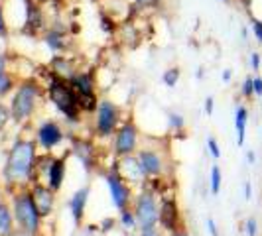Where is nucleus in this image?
<instances>
[{
	"instance_id": "f257e3e1",
	"label": "nucleus",
	"mask_w": 262,
	"mask_h": 236,
	"mask_svg": "<svg viewBox=\"0 0 262 236\" xmlns=\"http://www.w3.org/2000/svg\"><path fill=\"white\" fill-rule=\"evenodd\" d=\"M38 142L32 138H16L12 142L2 166V175H0L8 197L32 185L36 161H38Z\"/></svg>"
},
{
	"instance_id": "f03ea898",
	"label": "nucleus",
	"mask_w": 262,
	"mask_h": 236,
	"mask_svg": "<svg viewBox=\"0 0 262 236\" xmlns=\"http://www.w3.org/2000/svg\"><path fill=\"white\" fill-rule=\"evenodd\" d=\"M43 97V87L36 79L26 77L18 81L12 97H10V112H12V122L22 126L30 122V118L36 114L39 106V101Z\"/></svg>"
},
{
	"instance_id": "7ed1b4c3",
	"label": "nucleus",
	"mask_w": 262,
	"mask_h": 236,
	"mask_svg": "<svg viewBox=\"0 0 262 236\" xmlns=\"http://www.w3.org/2000/svg\"><path fill=\"white\" fill-rule=\"evenodd\" d=\"M10 203H12L16 226L34 236H43V217L39 215L38 207L34 203V197H32L30 187L12 193L10 195Z\"/></svg>"
},
{
	"instance_id": "20e7f679",
	"label": "nucleus",
	"mask_w": 262,
	"mask_h": 236,
	"mask_svg": "<svg viewBox=\"0 0 262 236\" xmlns=\"http://www.w3.org/2000/svg\"><path fill=\"white\" fill-rule=\"evenodd\" d=\"M48 99L53 103V106L66 116L67 122H79L83 108L79 101L77 92L71 87V83L67 79H61L57 75H50L48 81Z\"/></svg>"
},
{
	"instance_id": "39448f33",
	"label": "nucleus",
	"mask_w": 262,
	"mask_h": 236,
	"mask_svg": "<svg viewBox=\"0 0 262 236\" xmlns=\"http://www.w3.org/2000/svg\"><path fill=\"white\" fill-rule=\"evenodd\" d=\"M132 213L136 217V223H138V228H152V226H158V221H160V201H158L156 193L152 189H140L134 199H132Z\"/></svg>"
},
{
	"instance_id": "423d86ee",
	"label": "nucleus",
	"mask_w": 262,
	"mask_h": 236,
	"mask_svg": "<svg viewBox=\"0 0 262 236\" xmlns=\"http://www.w3.org/2000/svg\"><path fill=\"white\" fill-rule=\"evenodd\" d=\"M140 142V128L134 122V118L128 116L124 122H120L115 136H113V154L117 157L134 156L138 152Z\"/></svg>"
},
{
	"instance_id": "0eeeda50",
	"label": "nucleus",
	"mask_w": 262,
	"mask_h": 236,
	"mask_svg": "<svg viewBox=\"0 0 262 236\" xmlns=\"http://www.w3.org/2000/svg\"><path fill=\"white\" fill-rule=\"evenodd\" d=\"M120 126V106L108 99H101L95 110V136L97 138H113Z\"/></svg>"
},
{
	"instance_id": "6e6552de",
	"label": "nucleus",
	"mask_w": 262,
	"mask_h": 236,
	"mask_svg": "<svg viewBox=\"0 0 262 236\" xmlns=\"http://www.w3.org/2000/svg\"><path fill=\"white\" fill-rule=\"evenodd\" d=\"M67 81L71 83V87L77 92L83 112H95L101 99L97 97V87H95L93 71H77L73 77L67 79Z\"/></svg>"
},
{
	"instance_id": "1a4fd4ad",
	"label": "nucleus",
	"mask_w": 262,
	"mask_h": 236,
	"mask_svg": "<svg viewBox=\"0 0 262 236\" xmlns=\"http://www.w3.org/2000/svg\"><path fill=\"white\" fill-rule=\"evenodd\" d=\"M105 183H106V189H108V195H111V201H113V205H115L118 210L132 207V199H134L132 185L126 183L117 171L115 170L106 171Z\"/></svg>"
},
{
	"instance_id": "9d476101",
	"label": "nucleus",
	"mask_w": 262,
	"mask_h": 236,
	"mask_svg": "<svg viewBox=\"0 0 262 236\" xmlns=\"http://www.w3.org/2000/svg\"><path fill=\"white\" fill-rule=\"evenodd\" d=\"M138 163L142 168L146 179H160L166 171V159L158 148H140L136 152Z\"/></svg>"
},
{
	"instance_id": "9b49d317",
	"label": "nucleus",
	"mask_w": 262,
	"mask_h": 236,
	"mask_svg": "<svg viewBox=\"0 0 262 236\" xmlns=\"http://www.w3.org/2000/svg\"><path fill=\"white\" fill-rule=\"evenodd\" d=\"M66 140V130L59 122L55 120H43L39 122L38 130H36V142L41 150L53 152L57 146Z\"/></svg>"
},
{
	"instance_id": "f8f14e48",
	"label": "nucleus",
	"mask_w": 262,
	"mask_h": 236,
	"mask_svg": "<svg viewBox=\"0 0 262 236\" xmlns=\"http://www.w3.org/2000/svg\"><path fill=\"white\" fill-rule=\"evenodd\" d=\"M158 226H160L162 230H166L168 234L184 226L182 209H180L176 197H166V199L160 203V221H158Z\"/></svg>"
},
{
	"instance_id": "ddd939ff",
	"label": "nucleus",
	"mask_w": 262,
	"mask_h": 236,
	"mask_svg": "<svg viewBox=\"0 0 262 236\" xmlns=\"http://www.w3.org/2000/svg\"><path fill=\"white\" fill-rule=\"evenodd\" d=\"M111 170H115L126 181V183H144L146 181V175L142 173V168H140V163H138V157L136 154L134 156H126V157H117V161H115V166L111 168Z\"/></svg>"
},
{
	"instance_id": "4468645a",
	"label": "nucleus",
	"mask_w": 262,
	"mask_h": 236,
	"mask_svg": "<svg viewBox=\"0 0 262 236\" xmlns=\"http://www.w3.org/2000/svg\"><path fill=\"white\" fill-rule=\"evenodd\" d=\"M30 191H32V197H34V203L38 207L39 215L43 217V221L48 217L53 215V209H55V195L52 189L46 183H32L30 185Z\"/></svg>"
},
{
	"instance_id": "2eb2a0df",
	"label": "nucleus",
	"mask_w": 262,
	"mask_h": 236,
	"mask_svg": "<svg viewBox=\"0 0 262 236\" xmlns=\"http://www.w3.org/2000/svg\"><path fill=\"white\" fill-rule=\"evenodd\" d=\"M71 154L83 163L85 171H93L97 161H95V142L91 138L71 136Z\"/></svg>"
},
{
	"instance_id": "dca6fc26",
	"label": "nucleus",
	"mask_w": 262,
	"mask_h": 236,
	"mask_svg": "<svg viewBox=\"0 0 262 236\" xmlns=\"http://www.w3.org/2000/svg\"><path fill=\"white\" fill-rule=\"evenodd\" d=\"M67 175V156H53L50 170L46 175V185L52 189L53 193H59L61 187L66 183Z\"/></svg>"
},
{
	"instance_id": "f3484780",
	"label": "nucleus",
	"mask_w": 262,
	"mask_h": 236,
	"mask_svg": "<svg viewBox=\"0 0 262 236\" xmlns=\"http://www.w3.org/2000/svg\"><path fill=\"white\" fill-rule=\"evenodd\" d=\"M26 4V26H24V34L26 36H38L39 32L46 30V20H43V12L39 8L36 0H24Z\"/></svg>"
},
{
	"instance_id": "a211bd4d",
	"label": "nucleus",
	"mask_w": 262,
	"mask_h": 236,
	"mask_svg": "<svg viewBox=\"0 0 262 236\" xmlns=\"http://www.w3.org/2000/svg\"><path fill=\"white\" fill-rule=\"evenodd\" d=\"M89 195H91V189H89V185H85V187H81L77 189L73 197H71V203H69V209H71V217H73V223L77 228L83 226L85 223V210H87V203H89Z\"/></svg>"
},
{
	"instance_id": "6ab92c4d",
	"label": "nucleus",
	"mask_w": 262,
	"mask_h": 236,
	"mask_svg": "<svg viewBox=\"0 0 262 236\" xmlns=\"http://www.w3.org/2000/svg\"><path fill=\"white\" fill-rule=\"evenodd\" d=\"M43 43L55 55H66L67 50H69V38H67L61 30H55V28L43 32Z\"/></svg>"
},
{
	"instance_id": "aec40b11",
	"label": "nucleus",
	"mask_w": 262,
	"mask_h": 236,
	"mask_svg": "<svg viewBox=\"0 0 262 236\" xmlns=\"http://www.w3.org/2000/svg\"><path fill=\"white\" fill-rule=\"evenodd\" d=\"M14 228H16V221H14L12 203L10 199L0 197V236H10Z\"/></svg>"
},
{
	"instance_id": "412c9836",
	"label": "nucleus",
	"mask_w": 262,
	"mask_h": 236,
	"mask_svg": "<svg viewBox=\"0 0 262 236\" xmlns=\"http://www.w3.org/2000/svg\"><path fill=\"white\" fill-rule=\"evenodd\" d=\"M50 69H52L53 75H57L61 79H71L77 73L73 59L67 57V55H53L52 61H50Z\"/></svg>"
},
{
	"instance_id": "4be33fe9",
	"label": "nucleus",
	"mask_w": 262,
	"mask_h": 236,
	"mask_svg": "<svg viewBox=\"0 0 262 236\" xmlns=\"http://www.w3.org/2000/svg\"><path fill=\"white\" fill-rule=\"evenodd\" d=\"M247 124H249V108L238 105L235 110V130H236V144L238 146H245V140H247Z\"/></svg>"
},
{
	"instance_id": "5701e85b",
	"label": "nucleus",
	"mask_w": 262,
	"mask_h": 236,
	"mask_svg": "<svg viewBox=\"0 0 262 236\" xmlns=\"http://www.w3.org/2000/svg\"><path fill=\"white\" fill-rule=\"evenodd\" d=\"M118 221H120V226H122L124 230H128V232L138 228V223H136V217H134V213H132V207L118 210Z\"/></svg>"
},
{
	"instance_id": "b1692460",
	"label": "nucleus",
	"mask_w": 262,
	"mask_h": 236,
	"mask_svg": "<svg viewBox=\"0 0 262 236\" xmlns=\"http://www.w3.org/2000/svg\"><path fill=\"white\" fill-rule=\"evenodd\" d=\"M16 79L10 71H6V73H2L0 75V99H4V97H8V95H12L14 89H16Z\"/></svg>"
},
{
	"instance_id": "393cba45",
	"label": "nucleus",
	"mask_w": 262,
	"mask_h": 236,
	"mask_svg": "<svg viewBox=\"0 0 262 236\" xmlns=\"http://www.w3.org/2000/svg\"><path fill=\"white\" fill-rule=\"evenodd\" d=\"M221 185H223V171H221L219 166H213V168H211V177H209L211 195H219V193H221Z\"/></svg>"
},
{
	"instance_id": "a878e982",
	"label": "nucleus",
	"mask_w": 262,
	"mask_h": 236,
	"mask_svg": "<svg viewBox=\"0 0 262 236\" xmlns=\"http://www.w3.org/2000/svg\"><path fill=\"white\" fill-rule=\"evenodd\" d=\"M180 79H182V69L180 67H170V69H166L164 71V75H162V83L166 85V87H178V83H180Z\"/></svg>"
},
{
	"instance_id": "bb28decb",
	"label": "nucleus",
	"mask_w": 262,
	"mask_h": 236,
	"mask_svg": "<svg viewBox=\"0 0 262 236\" xmlns=\"http://www.w3.org/2000/svg\"><path fill=\"white\" fill-rule=\"evenodd\" d=\"M10 122H12V112H10V106L0 101V134L6 130V126H8Z\"/></svg>"
},
{
	"instance_id": "cd10ccee",
	"label": "nucleus",
	"mask_w": 262,
	"mask_h": 236,
	"mask_svg": "<svg viewBox=\"0 0 262 236\" xmlns=\"http://www.w3.org/2000/svg\"><path fill=\"white\" fill-rule=\"evenodd\" d=\"M168 122H170V128L176 132H182L185 128V118L180 114V112H173L170 110L168 112Z\"/></svg>"
},
{
	"instance_id": "c85d7f7f",
	"label": "nucleus",
	"mask_w": 262,
	"mask_h": 236,
	"mask_svg": "<svg viewBox=\"0 0 262 236\" xmlns=\"http://www.w3.org/2000/svg\"><path fill=\"white\" fill-rule=\"evenodd\" d=\"M241 95L245 99H252L254 97V85H252V75H247L243 85H241Z\"/></svg>"
},
{
	"instance_id": "c756f323",
	"label": "nucleus",
	"mask_w": 262,
	"mask_h": 236,
	"mask_svg": "<svg viewBox=\"0 0 262 236\" xmlns=\"http://www.w3.org/2000/svg\"><path fill=\"white\" fill-rule=\"evenodd\" d=\"M245 234L247 236H258V221H256V217H249L247 221H245Z\"/></svg>"
},
{
	"instance_id": "7c9ffc66",
	"label": "nucleus",
	"mask_w": 262,
	"mask_h": 236,
	"mask_svg": "<svg viewBox=\"0 0 262 236\" xmlns=\"http://www.w3.org/2000/svg\"><path fill=\"white\" fill-rule=\"evenodd\" d=\"M10 36V28H8V20H6V12L4 6L0 4V38H8Z\"/></svg>"
},
{
	"instance_id": "2f4dec72",
	"label": "nucleus",
	"mask_w": 262,
	"mask_h": 236,
	"mask_svg": "<svg viewBox=\"0 0 262 236\" xmlns=\"http://www.w3.org/2000/svg\"><path fill=\"white\" fill-rule=\"evenodd\" d=\"M250 30H252V36L256 38L258 43H262V20L260 18H250Z\"/></svg>"
},
{
	"instance_id": "473e14b6",
	"label": "nucleus",
	"mask_w": 262,
	"mask_h": 236,
	"mask_svg": "<svg viewBox=\"0 0 262 236\" xmlns=\"http://www.w3.org/2000/svg\"><path fill=\"white\" fill-rule=\"evenodd\" d=\"M207 150H209L211 157H215V159H219L221 157V146L217 142V138H207Z\"/></svg>"
},
{
	"instance_id": "72a5a7b5",
	"label": "nucleus",
	"mask_w": 262,
	"mask_h": 236,
	"mask_svg": "<svg viewBox=\"0 0 262 236\" xmlns=\"http://www.w3.org/2000/svg\"><path fill=\"white\" fill-rule=\"evenodd\" d=\"M260 65H262V55L258 52H252L250 53V69H252L254 73H258V71H260Z\"/></svg>"
},
{
	"instance_id": "f704fd0d",
	"label": "nucleus",
	"mask_w": 262,
	"mask_h": 236,
	"mask_svg": "<svg viewBox=\"0 0 262 236\" xmlns=\"http://www.w3.org/2000/svg\"><path fill=\"white\" fill-rule=\"evenodd\" d=\"M138 236H166V230H162L160 226H152V228H142Z\"/></svg>"
},
{
	"instance_id": "c9c22d12",
	"label": "nucleus",
	"mask_w": 262,
	"mask_h": 236,
	"mask_svg": "<svg viewBox=\"0 0 262 236\" xmlns=\"http://www.w3.org/2000/svg\"><path fill=\"white\" fill-rule=\"evenodd\" d=\"M252 85H254V97H262V77L258 73L252 75Z\"/></svg>"
},
{
	"instance_id": "e433bc0d",
	"label": "nucleus",
	"mask_w": 262,
	"mask_h": 236,
	"mask_svg": "<svg viewBox=\"0 0 262 236\" xmlns=\"http://www.w3.org/2000/svg\"><path fill=\"white\" fill-rule=\"evenodd\" d=\"M8 63H10L8 55H6V53H0V75L8 71Z\"/></svg>"
},
{
	"instance_id": "4c0bfd02",
	"label": "nucleus",
	"mask_w": 262,
	"mask_h": 236,
	"mask_svg": "<svg viewBox=\"0 0 262 236\" xmlns=\"http://www.w3.org/2000/svg\"><path fill=\"white\" fill-rule=\"evenodd\" d=\"M207 230H209L211 236H219V230H217V223H215V219L209 217L207 219Z\"/></svg>"
},
{
	"instance_id": "58836bf2",
	"label": "nucleus",
	"mask_w": 262,
	"mask_h": 236,
	"mask_svg": "<svg viewBox=\"0 0 262 236\" xmlns=\"http://www.w3.org/2000/svg\"><path fill=\"white\" fill-rule=\"evenodd\" d=\"M213 110H215V99L213 97H207L205 99V114H213Z\"/></svg>"
},
{
	"instance_id": "ea45409f",
	"label": "nucleus",
	"mask_w": 262,
	"mask_h": 236,
	"mask_svg": "<svg viewBox=\"0 0 262 236\" xmlns=\"http://www.w3.org/2000/svg\"><path fill=\"white\" fill-rule=\"evenodd\" d=\"M245 199L247 201L252 199V185H250V181H245Z\"/></svg>"
},
{
	"instance_id": "a19ab883",
	"label": "nucleus",
	"mask_w": 262,
	"mask_h": 236,
	"mask_svg": "<svg viewBox=\"0 0 262 236\" xmlns=\"http://www.w3.org/2000/svg\"><path fill=\"white\" fill-rule=\"evenodd\" d=\"M247 161H249L250 166L256 163V154H254V150H249V152H247Z\"/></svg>"
},
{
	"instance_id": "79ce46f5",
	"label": "nucleus",
	"mask_w": 262,
	"mask_h": 236,
	"mask_svg": "<svg viewBox=\"0 0 262 236\" xmlns=\"http://www.w3.org/2000/svg\"><path fill=\"white\" fill-rule=\"evenodd\" d=\"M170 236H189V232H187V228H178V230H173V232H170Z\"/></svg>"
},
{
	"instance_id": "37998d69",
	"label": "nucleus",
	"mask_w": 262,
	"mask_h": 236,
	"mask_svg": "<svg viewBox=\"0 0 262 236\" xmlns=\"http://www.w3.org/2000/svg\"><path fill=\"white\" fill-rule=\"evenodd\" d=\"M10 236H34V234H30V232H26V230H22V228H18V226H16Z\"/></svg>"
},
{
	"instance_id": "c03bdc74",
	"label": "nucleus",
	"mask_w": 262,
	"mask_h": 236,
	"mask_svg": "<svg viewBox=\"0 0 262 236\" xmlns=\"http://www.w3.org/2000/svg\"><path fill=\"white\" fill-rule=\"evenodd\" d=\"M231 79H233V71H231V69H225V71H223V81H225V83H229Z\"/></svg>"
},
{
	"instance_id": "a18cd8bd",
	"label": "nucleus",
	"mask_w": 262,
	"mask_h": 236,
	"mask_svg": "<svg viewBox=\"0 0 262 236\" xmlns=\"http://www.w3.org/2000/svg\"><path fill=\"white\" fill-rule=\"evenodd\" d=\"M140 6H154V0H136Z\"/></svg>"
},
{
	"instance_id": "49530a36",
	"label": "nucleus",
	"mask_w": 262,
	"mask_h": 236,
	"mask_svg": "<svg viewBox=\"0 0 262 236\" xmlns=\"http://www.w3.org/2000/svg\"><path fill=\"white\" fill-rule=\"evenodd\" d=\"M2 189H4V185H2V177H0V197H2Z\"/></svg>"
},
{
	"instance_id": "de8ad7c7",
	"label": "nucleus",
	"mask_w": 262,
	"mask_h": 236,
	"mask_svg": "<svg viewBox=\"0 0 262 236\" xmlns=\"http://www.w3.org/2000/svg\"><path fill=\"white\" fill-rule=\"evenodd\" d=\"M162 2H164V0H154V6H156V4H162Z\"/></svg>"
},
{
	"instance_id": "09e8293b",
	"label": "nucleus",
	"mask_w": 262,
	"mask_h": 236,
	"mask_svg": "<svg viewBox=\"0 0 262 236\" xmlns=\"http://www.w3.org/2000/svg\"><path fill=\"white\" fill-rule=\"evenodd\" d=\"M221 2H231V0H221Z\"/></svg>"
}]
</instances>
